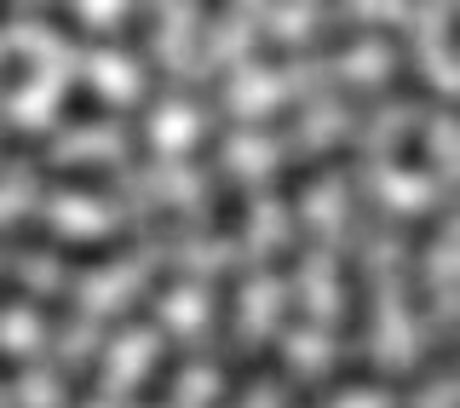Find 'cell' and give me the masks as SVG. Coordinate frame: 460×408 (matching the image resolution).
I'll return each instance as SVG.
<instances>
[{
  "mask_svg": "<svg viewBox=\"0 0 460 408\" xmlns=\"http://www.w3.org/2000/svg\"><path fill=\"white\" fill-rule=\"evenodd\" d=\"M150 230L155 236H179L184 218L172 208H155L150 218L121 225V230H110V236H64L47 218H18V225H0V253H40V259H58L64 271H110V265H121V259H133Z\"/></svg>",
  "mask_w": 460,
  "mask_h": 408,
  "instance_id": "6da1fadb",
  "label": "cell"
},
{
  "mask_svg": "<svg viewBox=\"0 0 460 408\" xmlns=\"http://www.w3.org/2000/svg\"><path fill=\"white\" fill-rule=\"evenodd\" d=\"M357 162H363V144H357V138L323 144V150H305V155H294V162H282L277 173H270V191H277V201H282L288 218H299V201H305L311 184L334 179V173L357 167Z\"/></svg>",
  "mask_w": 460,
  "mask_h": 408,
  "instance_id": "7a4b0ae2",
  "label": "cell"
},
{
  "mask_svg": "<svg viewBox=\"0 0 460 408\" xmlns=\"http://www.w3.org/2000/svg\"><path fill=\"white\" fill-rule=\"evenodd\" d=\"M253 225V208H248V191H242L236 179H230L225 167L208 173V230L219 242H242Z\"/></svg>",
  "mask_w": 460,
  "mask_h": 408,
  "instance_id": "3957f363",
  "label": "cell"
},
{
  "mask_svg": "<svg viewBox=\"0 0 460 408\" xmlns=\"http://www.w3.org/2000/svg\"><path fill=\"white\" fill-rule=\"evenodd\" d=\"M236 323H242V271L225 265L213 276V311H208V333H213V357L230 362L236 351Z\"/></svg>",
  "mask_w": 460,
  "mask_h": 408,
  "instance_id": "277c9868",
  "label": "cell"
},
{
  "mask_svg": "<svg viewBox=\"0 0 460 408\" xmlns=\"http://www.w3.org/2000/svg\"><path fill=\"white\" fill-rule=\"evenodd\" d=\"M184 368H190V351H184V340H167L162 351H155L150 374L133 386V408H167L172 391H179V380H184Z\"/></svg>",
  "mask_w": 460,
  "mask_h": 408,
  "instance_id": "5b68a950",
  "label": "cell"
},
{
  "mask_svg": "<svg viewBox=\"0 0 460 408\" xmlns=\"http://www.w3.org/2000/svg\"><path fill=\"white\" fill-rule=\"evenodd\" d=\"M40 184L47 191H69V196H104V201L121 196V179L98 162H58V167L40 162Z\"/></svg>",
  "mask_w": 460,
  "mask_h": 408,
  "instance_id": "8992f818",
  "label": "cell"
},
{
  "mask_svg": "<svg viewBox=\"0 0 460 408\" xmlns=\"http://www.w3.org/2000/svg\"><path fill=\"white\" fill-rule=\"evenodd\" d=\"M179 282H184V265H162V271H155V276H150L144 288H133V299H127L121 311L110 316V328H104V333H121V328H144V323H150V316H155V311H162V305L172 299V288H179Z\"/></svg>",
  "mask_w": 460,
  "mask_h": 408,
  "instance_id": "52a82bcc",
  "label": "cell"
},
{
  "mask_svg": "<svg viewBox=\"0 0 460 408\" xmlns=\"http://www.w3.org/2000/svg\"><path fill=\"white\" fill-rule=\"evenodd\" d=\"M368 40V29L363 23H328V29H316V35H305L299 47H288V69L305 58V64H323V58H340V52H351V47H363Z\"/></svg>",
  "mask_w": 460,
  "mask_h": 408,
  "instance_id": "ba28073f",
  "label": "cell"
},
{
  "mask_svg": "<svg viewBox=\"0 0 460 408\" xmlns=\"http://www.w3.org/2000/svg\"><path fill=\"white\" fill-rule=\"evenodd\" d=\"M385 93L402 98V104H420V110H449V98H443L438 86L420 75V64H409V58H397V64H392V81H385Z\"/></svg>",
  "mask_w": 460,
  "mask_h": 408,
  "instance_id": "9c48e42d",
  "label": "cell"
},
{
  "mask_svg": "<svg viewBox=\"0 0 460 408\" xmlns=\"http://www.w3.org/2000/svg\"><path fill=\"white\" fill-rule=\"evenodd\" d=\"M58 121L64 127H86V121H110V98H104V86H93V81H69V93H64V104H58Z\"/></svg>",
  "mask_w": 460,
  "mask_h": 408,
  "instance_id": "30bf717a",
  "label": "cell"
},
{
  "mask_svg": "<svg viewBox=\"0 0 460 408\" xmlns=\"http://www.w3.org/2000/svg\"><path fill=\"white\" fill-rule=\"evenodd\" d=\"M443 230H449V201H438V208H426L420 218H409V225H402V253H409L414 265H426V253L438 247Z\"/></svg>",
  "mask_w": 460,
  "mask_h": 408,
  "instance_id": "8fae6325",
  "label": "cell"
},
{
  "mask_svg": "<svg viewBox=\"0 0 460 408\" xmlns=\"http://www.w3.org/2000/svg\"><path fill=\"white\" fill-rule=\"evenodd\" d=\"M104 362H110V340L98 345V351H86V357H81V368L69 374V386H64V408H93L98 386H104Z\"/></svg>",
  "mask_w": 460,
  "mask_h": 408,
  "instance_id": "7c38bea8",
  "label": "cell"
},
{
  "mask_svg": "<svg viewBox=\"0 0 460 408\" xmlns=\"http://www.w3.org/2000/svg\"><path fill=\"white\" fill-rule=\"evenodd\" d=\"M155 29H162V12H155V6H138V12H127V18H121V47L133 52L138 64H155V52H150Z\"/></svg>",
  "mask_w": 460,
  "mask_h": 408,
  "instance_id": "4fadbf2b",
  "label": "cell"
},
{
  "mask_svg": "<svg viewBox=\"0 0 460 408\" xmlns=\"http://www.w3.org/2000/svg\"><path fill=\"white\" fill-rule=\"evenodd\" d=\"M316 104H328V86H316V93H305V98H288V104H277L270 115H259L253 127H259V133H270V138H277V133H294V127L305 121Z\"/></svg>",
  "mask_w": 460,
  "mask_h": 408,
  "instance_id": "5bb4252c",
  "label": "cell"
},
{
  "mask_svg": "<svg viewBox=\"0 0 460 408\" xmlns=\"http://www.w3.org/2000/svg\"><path fill=\"white\" fill-rule=\"evenodd\" d=\"M392 167L397 173H431V167H438V162H431L426 127H402V133L392 138Z\"/></svg>",
  "mask_w": 460,
  "mask_h": 408,
  "instance_id": "9a60e30c",
  "label": "cell"
},
{
  "mask_svg": "<svg viewBox=\"0 0 460 408\" xmlns=\"http://www.w3.org/2000/svg\"><path fill=\"white\" fill-rule=\"evenodd\" d=\"M150 104H155V93L138 98V104L127 110V162H133V167H150V162H155V144H150Z\"/></svg>",
  "mask_w": 460,
  "mask_h": 408,
  "instance_id": "2e32d148",
  "label": "cell"
},
{
  "mask_svg": "<svg viewBox=\"0 0 460 408\" xmlns=\"http://www.w3.org/2000/svg\"><path fill=\"white\" fill-rule=\"evenodd\" d=\"M29 311H35V316H40V323H47L52 333H64V328L81 316V305H75V294H64V288H58V294H47V288H40Z\"/></svg>",
  "mask_w": 460,
  "mask_h": 408,
  "instance_id": "e0dca14e",
  "label": "cell"
},
{
  "mask_svg": "<svg viewBox=\"0 0 460 408\" xmlns=\"http://www.w3.org/2000/svg\"><path fill=\"white\" fill-rule=\"evenodd\" d=\"M40 23H52L58 35H64V40H75V47H98V40H104L93 23H81L69 6H40Z\"/></svg>",
  "mask_w": 460,
  "mask_h": 408,
  "instance_id": "ac0fdd59",
  "label": "cell"
},
{
  "mask_svg": "<svg viewBox=\"0 0 460 408\" xmlns=\"http://www.w3.org/2000/svg\"><path fill=\"white\" fill-rule=\"evenodd\" d=\"M35 155H52L47 133H0V167L6 162H35Z\"/></svg>",
  "mask_w": 460,
  "mask_h": 408,
  "instance_id": "d6986e66",
  "label": "cell"
},
{
  "mask_svg": "<svg viewBox=\"0 0 460 408\" xmlns=\"http://www.w3.org/2000/svg\"><path fill=\"white\" fill-rule=\"evenodd\" d=\"M29 81H35V58H29L23 47L0 52V93H23Z\"/></svg>",
  "mask_w": 460,
  "mask_h": 408,
  "instance_id": "ffe728a7",
  "label": "cell"
},
{
  "mask_svg": "<svg viewBox=\"0 0 460 408\" xmlns=\"http://www.w3.org/2000/svg\"><path fill=\"white\" fill-rule=\"evenodd\" d=\"M402 305H409L414 316H431V282H426V265H414V259H409V271H402Z\"/></svg>",
  "mask_w": 460,
  "mask_h": 408,
  "instance_id": "44dd1931",
  "label": "cell"
},
{
  "mask_svg": "<svg viewBox=\"0 0 460 408\" xmlns=\"http://www.w3.org/2000/svg\"><path fill=\"white\" fill-rule=\"evenodd\" d=\"M40 288H29L18 271H0V311H12V305H35Z\"/></svg>",
  "mask_w": 460,
  "mask_h": 408,
  "instance_id": "7402d4cb",
  "label": "cell"
},
{
  "mask_svg": "<svg viewBox=\"0 0 460 408\" xmlns=\"http://www.w3.org/2000/svg\"><path fill=\"white\" fill-rule=\"evenodd\" d=\"M219 18H225V6H201V12H196V58L208 52V40H213V29H219Z\"/></svg>",
  "mask_w": 460,
  "mask_h": 408,
  "instance_id": "603a6c76",
  "label": "cell"
},
{
  "mask_svg": "<svg viewBox=\"0 0 460 408\" xmlns=\"http://www.w3.org/2000/svg\"><path fill=\"white\" fill-rule=\"evenodd\" d=\"M23 380V362L18 357H6V351H0V386H18Z\"/></svg>",
  "mask_w": 460,
  "mask_h": 408,
  "instance_id": "cb8c5ba5",
  "label": "cell"
},
{
  "mask_svg": "<svg viewBox=\"0 0 460 408\" xmlns=\"http://www.w3.org/2000/svg\"><path fill=\"white\" fill-rule=\"evenodd\" d=\"M12 23V6H6V0H0V29H6Z\"/></svg>",
  "mask_w": 460,
  "mask_h": 408,
  "instance_id": "d4e9b609",
  "label": "cell"
}]
</instances>
